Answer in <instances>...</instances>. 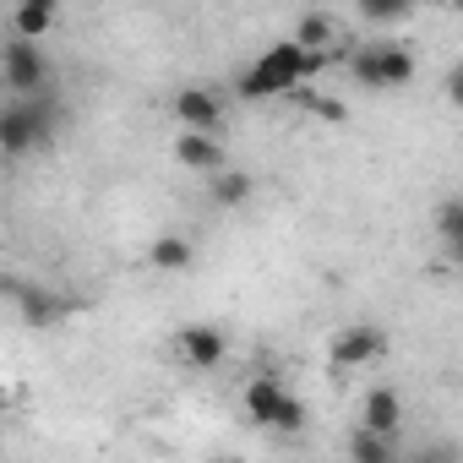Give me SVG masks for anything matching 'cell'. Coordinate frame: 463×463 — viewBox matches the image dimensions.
<instances>
[{
    "label": "cell",
    "instance_id": "6da1fadb",
    "mask_svg": "<svg viewBox=\"0 0 463 463\" xmlns=\"http://www.w3.org/2000/svg\"><path fill=\"white\" fill-rule=\"evenodd\" d=\"M322 66H327V55H311L306 44L279 39V44H268V50L246 66V77H241L235 88H241L246 104H257V99H295Z\"/></svg>",
    "mask_w": 463,
    "mask_h": 463
},
{
    "label": "cell",
    "instance_id": "7a4b0ae2",
    "mask_svg": "<svg viewBox=\"0 0 463 463\" xmlns=\"http://www.w3.org/2000/svg\"><path fill=\"white\" fill-rule=\"evenodd\" d=\"M61 126V99L44 93V99H12L0 109V153L6 158H23L33 147H44Z\"/></svg>",
    "mask_w": 463,
    "mask_h": 463
},
{
    "label": "cell",
    "instance_id": "3957f363",
    "mask_svg": "<svg viewBox=\"0 0 463 463\" xmlns=\"http://www.w3.org/2000/svg\"><path fill=\"white\" fill-rule=\"evenodd\" d=\"M349 77L371 93L409 88L414 82V55L403 44H360V50H349Z\"/></svg>",
    "mask_w": 463,
    "mask_h": 463
},
{
    "label": "cell",
    "instance_id": "277c9868",
    "mask_svg": "<svg viewBox=\"0 0 463 463\" xmlns=\"http://www.w3.org/2000/svg\"><path fill=\"white\" fill-rule=\"evenodd\" d=\"M0 77H6V88H12L17 99H44V93H55V66H50V55H44L39 44H28V39H12L6 50H0Z\"/></svg>",
    "mask_w": 463,
    "mask_h": 463
},
{
    "label": "cell",
    "instance_id": "5b68a950",
    "mask_svg": "<svg viewBox=\"0 0 463 463\" xmlns=\"http://www.w3.org/2000/svg\"><path fill=\"white\" fill-rule=\"evenodd\" d=\"M175 354H180L191 371H218L223 354H229V338H223V327H213V322H191V327L175 333Z\"/></svg>",
    "mask_w": 463,
    "mask_h": 463
},
{
    "label": "cell",
    "instance_id": "8992f818",
    "mask_svg": "<svg viewBox=\"0 0 463 463\" xmlns=\"http://www.w3.org/2000/svg\"><path fill=\"white\" fill-rule=\"evenodd\" d=\"M6 295L17 300V311H23L28 327H55L66 311H82L77 300H66V295H55V289H28L23 279H6Z\"/></svg>",
    "mask_w": 463,
    "mask_h": 463
},
{
    "label": "cell",
    "instance_id": "52a82bcc",
    "mask_svg": "<svg viewBox=\"0 0 463 463\" xmlns=\"http://www.w3.org/2000/svg\"><path fill=\"white\" fill-rule=\"evenodd\" d=\"M327 354H333V365H371V360L387 354V333H382L376 322H354V327L333 333Z\"/></svg>",
    "mask_w": 463,
    "mask_h": 463
},
{
    "label": "cell",
    "instance_id": "ba28073f",
    "mask_svg": "<svg viewBox=\"0 0 463 463\" xmlns=\"http://www.w3.org/2000/svg\"><path fill=\"white\" fill-rule=\"evenodd\" d=\"M289 403H295V392H289L279 376H257V382H246V420H251V425L279 430L284 414H289Z\"/></svg>",
    "mask_w": 463,
    "mask_h": 463
},
{
    "label": "cell",
    "instance_id": "9c48e42d",
    "mask_svg": "<svg viewBox=\"0 0 463 463\" xmlns=\"http://www.w3.org/2000/svg\"><path fill=\"white\" fill-rule=\"evenodd\" d=\"M169 109H175V120H180L185 131H207V137H218V126H223V99H218L213 88H180Z\"/></svg>",
    "mask_w": 463,
    "mask_h": 463
},
{
    "label": "cell",
    "instance_id": "30bf717a",
    "mask_svg": "<svg viewBox=\"0 0 463 463\" xmlns=\"http://www.w3.org/2000/svg\"><path fill=\"white\" fill-rule=\"evenodd\" d=\"M175 164H185V169H196V175H207V180L229 169L223 142L207 137V131H180V137H175Z\"/></svg>",
    "mask_w": 463,
    "mask_h": 463
},
{
    "label": "cell",
    "instance_id": "8fae6325",
    "mask_svg": "<svg viewBox=\"0 0 463 463\" xmlns=\"http://www.w3.org/2000/svg\"><path fill=\"white\" fill-rule=\"evenodd\" d=\"M360 425L376 430V436H387V441H398V430H403V398H398L392 387H371V392H365Z\"/></svg>",
    "mask_w": 463,
    "mask_h": 463
},
{
    "label": "cell",
    "instance_id": "7c38bea8",
    "mask_svg": "<svg viewBox=\"0 0 463 463\" xmlns=\"http://www.w3.org/2000/svg\"><path fill=\"white\" fill-rule=\"evenodd\" d=\"M12 39H28V44H39L55 23H61V6L55 0H23V6H12Z\"/></svg>",
    "mask_w": 463,
    "mask_h": 463
},
{
    "label": "cell",
    "instance_id": "4fadbf2b",
    "mask_svg": "<svg viewBox=\"0 0 463 463\" xmlns=\"http://www.w3.org/2000/svg\"><path fill=\"white\" fill-rule=\"evenodd\" d=\"M295 44H306L311 55H327L333 44H338V17L333 12H306L300 23H295V33H289Z\"/></svg>",
    "mask_w": 463,
    "mask_h": 463
},
{
    "label": "cell",
    "instance_id": "5bb4252c",
    "mask_svg": "<svg viewBox=\"0 0 463 463\" xmlns=\"http://www.w3.org/2000/svg\"><path fill=\"white\" fill-rule=\"evenodd\" d=\"M196 262V246L185 241V235H158L153 246H147V268L153 273H185Z\"/></svg>",
    "mask_w": 463,
    "mask_h": 463
},
{
    "label": "cell",
    "instance_id": "9a60e30c",
    "mask_svg": "<svg viewBox=\"0 0 463 463\" xmlns=\"http://www.w3.org/2000/svg\"><path fill=\"white\" fill-rule=\"evenodd\" d=\"M344 458H349V463H403L398 441H387V436H376V430H365V425H360V430L349 436Z\"/></svg>",
    "mask_w": 463,
    "mask_h": 463
},
{
    "label": "cell",
    "instance_id": "2e32d148",
    "mask_svg": "<svg viewBox=\"0 0 463 463\" xmlns=\"http://www.w3.org/2000/svg\"><path fill=\"white\" fill-rule=\"evenodd\" d=\"M251 175H241V169H223V175H213L207 180V202L213 207H246L251 202Z\"/></svg>",
    "mask_w": 463,
    "mask_h": 463
},
{
    "label": "cell",
    "instance_id": "e0dca14e",
    "mask_svg": "<svg viewBox=\"0 0 463 463\" xmlns=\"http://www.w3.org/2000/svg\"><path fill=\"white\" fill-rule=\"evenodd\" d=\"M354 12H360V23H382V28H387V23H409V17H414L409 0H360Z\"/></svg>",
    "mask_w": 463,
    "mask_h": 463
},
{
    "label": "cell",
    "instance_id": "ac0fdd59",
    "mask_svg": "<svg viewBox=\"0 0 463 463\" xmlns=\"http://www.w3.org/2000/svg\"><path fill=\"white\" fill-rule=\"evenodd\" d=\"M436 229H441L447 251H463V196H452V202L436 207Z\"/></svg>",
    "mask_w": 463,
    "mask_h": 463
},
{
    "label": "cell",
    "instance_id": "d6986e66",
    "mask_svg": "<svg viewBox=\"0 0 463 463\" xmlns=\"http://www.w3.org/2000/svg\"><path fill=\"white\" fill-rule=\"evenodd\" d=\"M403 463H463V452H458V441L441 436V441H425L420 452H409Z\"/></svg>",
    "mask_w": 463,
    "mask_h": 463
},
{
    "label": "cell",
    "instance_id": "ffe728a7",
    "mask_svg": "<svg viewBox=\"0 0 463 463\" xmlns=\"http://www.w3.org/2000/svg\"><path fill=\"white\" fill-rule=\"evenodd\" d=\"M441 88H447V104H458V109H463V61L447 71V82H441Z\"/></svg>",
    "mask_w": 463,
    "mask_h": 463
}]
</instances>
